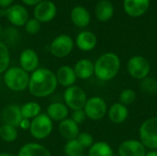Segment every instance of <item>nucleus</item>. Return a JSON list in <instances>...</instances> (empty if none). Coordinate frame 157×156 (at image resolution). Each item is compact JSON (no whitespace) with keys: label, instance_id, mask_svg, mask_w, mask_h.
I'll use <instances>...</instances> for the list:
<instances>
[{"label":"nucleus","instance_id":"nucleus-1","mask_svg":"<svg viewBox=\"0 0 157 156\" xmlns=\"http://www.w3.org/2000/svg\"><path fill=\"white\" fill-rule=\"evenodd\" d=\"M58 82L55 73L44 67H39L29 75V91L36 97H46L51 96L57 88Z\"/></svg>","mask_w":157,"mask_h":156},{"label":"nucleus","instance_id":"nucleus-2","mask_svg":"<svg viewBox=\"0 0 157 156\" xmlns=\"http://www.w3.org/2000/svg\"><path fill=\"white\" fill-rule=\"evenodd\" d=\"M94 75L100 81H110L117 76L121 69V59L114 52H105L94 63Z\"/></svg>","mask_w":157,"mask_h":156},{"label":"nucleus","instance_id":"nucleus-3","mask_svg":"<svg viewBox=\"0 0 157 156\" xmlns=\"http://www.w3.org/2000/svg\"><path fill=\"white\" fill-rule=\"evenodd\" d=\"M29 74L19 66L8 67L3 74V81L5 86L11 91L21 92L29 87Z\"/></svg>","mask_w":157,"mask_h":156},{"label":"nucleus","instance_id":"nucleus-4","mask_svg":"<svg viewBox=\"0 0 157 156\" xmlns=\"http://www.w3.org/2000/svg\"><path fill=\"white\" fill-rule=\"evenodd\" d=\"M53 130V121L46 113H40L30 120L29 132L36 140H44L48 138Z\"/></svg>","mask_w":157,"mask_h":156},{"label":"nucleus","instance_id":"nucleus-5","mask_svg":"<svg viewBox=\"0 0 157 156\" xmlns=\"http://www.w3.org/2000/svg\"><path fill=\"white\" fill-rule=\"evenodd\" d=\"M139 136L145 148L157 150V117L149 118L142 123Z\"/></svg>","mask_w":157,"mask_h":156},{"label":"nucleus","instance_id":"nucleus-6","mask_svg":"<svg viewBox=\"0 0 157 156\" xmlns=\"http://www.w3.org/2000/svg\"><path fill=\"white\" fill-rule=\"evenodd\" d=\"M63 103L72 111L84 109V107L87 101V96L86 91L79 86L74 85L67 87L63 92Z\"/></svg>","mask_w":157,"mask_h":156},{"label":"nucleus","instance_id":"nucleus-7","mask_svg":"<svg viewBox=\"0 0 157 156\" xmlns=\"http://www.w3.org/2000/svg\"><path fill=\"white\" fill-rule=\"evenodd\" d=\"M127 70L129 74L134 79L143 80L149 76L151 64L145 57L135 55L129 59L127 63Z\"/></svg>","mask_w":157,"mask_h":156},{"label":"nucleus","instance_id":"nucleus-8","mask_svg":"<svg viewBox=\"0 0 157 156\" xmlns=\"http://www.w3.org/2000/svg\"><path fill=\"white\" fill-rule=\"evenodd\" d=\"M86 118L91 120H100L108 113V106L106 101L100 97H91L84 107Z\"/></svg>","mask_w":157,"mask_h":156},{"label":"nucleus","instance_id":"nucleus-9","mask_svg":"<svg viewBox=\"0 0 157 156\" xmlns=\"http://www.w3.org/2000/svg\"><path fill=\"white\" fill-rule=\"evenodd\" d=\"M74 46L75 42L71 36L61 34L52 40L50 45V51L56 58H64L72 52Z\"/></svg>","mask_w":157,"mask_h":156},{"label":"nucleus","instance_id":"nucleus-10","mask_svg":"<svg viewBox=\"0 0 157 156\" xmlns=\"http://www.w3.org/2000/svg\"><path fill=\"white\" fill-rule=\"evenodd\" d=\"M33 15L40 23L50 22L57 15V6L51 0H43L34 6Z\"/></svg>","mask_w":157,"mask_h":156},{"label":"nucleus","instance_id":"nucleus-11","mask_svg":"<svg viewBox=\"0 0 157 156\" xmlns=\"http://www.w3.org/2000/svg\"><path fill=\"white\" fill-rule=\"evenodd\" d=\"M6 17L8 21L15 27L25 26L26 22L29 20V16L27 8L19 4H13L11 6L6 8Z\"/></svg>","mask_w":157,"mask_h":156},{"label":"nucleus","instance_id":"nucleus-12","mask_svg":"<svg viewBox=\"0 0 157 156\" xmlns=\"http://www.w3.org/2000/svg\"><path fill=\"white\" fill-rule=\"evenodd\" d=\"M18 62L20 68H22L27 73L31 74L39 68L40 58L35 50L27 48L20 52Z\"/></svg>","mask_w":157,"mask_h":156},{"label":"nucleus","instance_id":"nucleus-13","mask_svg":"<svg viewBox=\"0 0 157 156\" xmlns=\"http://www.w3.org/2000/svg\"><path fill=\"white\" fill-rule=\"evenodd\" d=\"M118 154L120 156H144L146 148L139 140H126L122 142L119 148Z\"/></svg>","mask_w":157,"mask_h":156},{"label":"nucleus","instance_id":"nucleus-14","mask_svg":"<svg viewBox=\"0 0 157 156\" xmlns=\"http://www.w3.org/2000/svg\"><path fill=\"white\" fill-rule=\"evenodd\" d=\"M150 6V0H123V8L127 15L139 17L145 14Z\"/></svg>","mask_w":157,"mask_h":156},{"label":"nucleus","instance_id":"nucleus-15","mask_svg":"<svg viewBox=\"0 0 157 156\" xmlns=\"http://www.w3.org/2000/svg\"><path fill=\"white\" fill-rule=\"evenodd\" d=\"M55 75L58 85L65 88L75 85L77 79L74 68L70 65H62L59 67L55 73Z\"/></svg>","mask_w":157,"mask_h":156},{"label":"nucleus","instance_id":"nucleus-16","mask_svg":"<svg viewBox=\"0 0 157 156\" xmlns=\"http://www.w3.org/2000/svg\"><path fill=\"white\" fill-rule=\"evenodd\" d=\"M22 119L23 118L20 112V106L18 105L10 104L6 106L3 109L2 120L5 124H8L17 128Z\"/></svg>","mask_w":157,"mask_h":156},{"label":"nucleus","instance_id":"nucleus-17","mask_svg":"<svg viewBox=\"0 0 157 156\" xmlns=\"http://www.w3.org/2000/svg\"><path fill=\"white\" fill-rule=\"evenodd\" d=\"M58 131L60 135L66 141L76 139L80 133L79 125L75 123L71 118H67L64 120L59 122Z\"/></svg>","mask_w":157,"mask_h":156},{"label":"nucleus","instance_id":"nucleus-18","mask_svg":"<svg viewBox=\"0 0 157 156\" xmlns=\"http://www.w3.org/2000/svg\"><path fill=\"white\" fill-rule=\"evenodd\" d=\"M69 108L63 102H53L47 107L46 114L52 120L56 122H61L68 118Z\"/></svg>","mask_w":157,"mask_h":156},{"label":"nucleus","instance_id":"nucleus-19","mask_svg":"<svg viewBox=\"0 0 157 156\" xmlns=\"http://www.w3.org/2000/svg\"><path fill=\"white\" fill-rule=\"evenodd\" d=\"M96 35L88 30H84L78 33L75 38V45L82 51H90L97 46Z\"/></svg>","mask_w":157,"mask_h":156},{"label":"nucleus","instance_id":"nucleus-20","mask_svg":"<svg viewBox=\"0 0 157 156\" xmlns=\"http://www.w3.org/2000/svg\"><path fill=\"white\" fill-rule=\"evenodd\" d=\"M77 78L86 80L94 75L95 67L94 63L89 59H80L73 67Z\"/></svg>","mask_w":157,"mask_h":156},{"label":"nucleus","instance_id":"nucleus-21","mask_svg":"<svg viewBox=\"0 0 157 156\" xmlns=\"http://www.w3.org/2000/svg\"><path fill=\"white\" fill-rule=\"evenodd\" d=\"M71 20L77 28H86L89 25L91 17L86 8L81 6H76L71 10Z\"/></svg>","mask_w":157,"mask_h":156},{"label":"nucleus","instance_id":"nucleus-22","mask_svg":"<svg viewBox=\"0 0 157 156\" xmlns=\"http://www.w3.org/2000/svg\"><path fill=\"white\" fill-rule=\"evenodd\" d=\"M17 156H52V154L40 143H29L20 147Z\"/></svg>","mask_w":157,"mask_h":156},{"label":"nucleus","instance_id":"nucleus-23","mask_svg":"<svg viewBox=\"0 0 157 156\" xmlns=\"http://www.w3.org/2000/svg\"><path fill=\"white\" fill-rule=\"evenodd\" d=\"M108 116L111 122L116 124L123 123L129 117L128 108L120 102L114 103L108 109Z\"/></svg>","mask_w":157,"mask_h":156},{"label":"nucleus","instance_id":"nucleus-24","mask_svg":"<svg viewBox=\"0 0 157 156\" xmlns=\"http://www.w3.org/2000/svg\"><path fill=\"white\" fill-rule=\"evenodd\" d=\"M95 14L98 20L107 22L110 20L114 15V6L109 0H100L96 5Z\"/></svg>","mask_w":157,"mask_h":156},{"label":"nucleus","instance_id":"nucleus-25","mask_svg":"<svg viewBox=\"0 0 157 156\" xmlns=\"http://www.w3.org/2000/svg\"><path fill=\"white\" fill-rule=\"evenodd\" d=\"M87 156H114L111 146L106 142H97L88 149Z\"/></svg>","mask_w":157,"mask_h":156},{"label":"nucleus","instance_id":"nucleus-26","mask_svg":"<svg viewBox=\"0 0 157 156\" xmlns=\"http://www.w3.org/2000/svg\"><path fill=\"white\" fill-rule=\"evenodd\" d=\"M20 112L23 119L31 120L41 113V107L38 102L29 101L20 106Z\"/></svg>","mask_w":157,"mask_h":156},{"label":"nucleus","instance_id":"nucleus-27","mask_svg":"<svg viewBox=\"0 0 157 156\" xmlns=\"http://www.w3.org/2000/svg\"><path fill=\"white\" fill-rule=\"evenodd\" d=\"M17 129L14 126L3 123L0 126V138L5 143H14L17 139Z\"/></svg>","mask_w":157,"mask_h":156},{"label":"nucleus","instance_id":"nucleus-28","mask_svg":"<svg viewBox=\"0 0 157 156\" xmlns=\"http://www.w3.org/2000/svg\"><path fill=\"white\" fill-rule=\"evenodd\" d=\"M85 149L76 139L67 141L63 147L65 156H77L84 154Z\"/></svg>","mask_w":157,"mask_h":156},{"label":"nucleus","instance_id":"nucleus-29","mask_svg":"<svg viewBox=\"0 0 157 156\" xmlns=\"http://www.w3.org/2000/svg\"><path fill=\"white\" fill-rule=\"evenodd\" d=\"M10 53L7 45L0 41V74H4L9 67Z\"/></svg>","mask_w":157,"mask_h":156},{"label":"nucleus","instance_id":"nucleus-30","mask_svg":"<svg viewBox=\"0 0 157 156\" xmlns=\"http://www.w3.org/2000/svg\"><path fill=\"white\" fill-rule=\"evenodd\" d=\"M119 100L120 103L124 105V106H130L134 103L136 100V92L133 89L131 88H125L123 89L120 96H119Z\"/></svg>","mask_w":157,"mask_h":156},{"label":"nucleus","instance_id":"nucleus-31","mask_svg":"<svg viewBox=\"0 0 157 156\" xmlns=\"http://www.w3.org/2000/svg\"><path fill=\"white\" fill-rule=\"evenodd\" d=\"M141 88L147 94H155L157 92V80L154 77L147 76L141 80Z\"/></svg>","mask_w":157,"mask_h":156},{"label":"nucleus","instance_id":"nucleus-32","mask_svg":"<svg viewBox=\"0 0 157 156\" xmlns=\"http://www.w3.org/2000/svg\"><path fill=\"white\" fill-rule=\"evenodd\" d=\"M25 30L29 35L37 34L40 29V22L34 17L29 18V20L25 24Z\"/></svg>","mask_w":157,"mask_h":156},{"label":"nucleus","instance_id":"nucleus-33","mask_svg":"<svg viewBox=\"0 0 157 156\" xmlns=\"http://www.w3.org/2000/svg\"><path fill=\"white\" fill-rule=\"evenodd\" d=\"M76 140L79 142V143L83 146L84 149H86V148H88L89 149L94 144V143H95L93 136L90 133L86 132V131L80 132L78 134V136H77Z\"/></svg>","mask_w":157,"mask_h":156},{"label":"nucleus","instance_id":"nucleus-34","mask_svg":"<svg viewBox=\"0 0 157 156\" xmlns=\"http://www.w3.org/2000/svg\"><path fill=\"white\" fill-rule=\"evenodd\" d=\"M71 119L75 122L77 123L78 125L84 123L86 121V120L87 119L86 118V115L84 111V109H78V110H74L71 114Z\"/></svg>","mask_w":157,"mask_h":156},{"label":"nucleus","instance_id":"nucleus-35","mask_svg":"<svg viewBox=\"0 0 157 156\" xmlns=\"http://www.w3.org/2000/svg\"><path fill=\"white\" fill-rule=\"evenodd\" d=\"M18 128H20L21 130L23 131H29V128H30V120H28V119H22L19 125H18Z\"/></svg>","mask_w":157,"mask_h":156},{"label":"nucleus","instance_id":"nucleus-36","mask_svg":"<svg viewBox=\"0 0 157 156\" xmlns=\"http://www.w3.org/2000/svg\"><path fill=\"white\" fill-rule=\"evenodd\" d=\"M14 0H0V8L6 9L13 5Z\"/></svg>","mask_w":157,"mask_h":156},{"label":"nucleus","instance_id":"nucleus-37","mask_svg":"<svg viewBox=\"0 0 157 156\" xmlns=\"http://www.w3.org/2000/svg\"><path fill=\"white\" fill-rule=\"evenodd\" d=\"M23 4L29 6H35L36 5H38L39 3H40L43 0H21Z\"/></svg>","mask_w":157,"mask_h":156},{"label":"nucleus","instance_id":"nucleus-38","mask_svg":"<svg viewBox=\"0 0 157 156\" xmlns=\"http://www.w3.org/2000/svg\"><path fill=\"white\" fill-rule=\"evenodd\" d=\"M144 156H157V151L156 150H151L150 152L146 153Z\"/></svg>","mask_w":157,"mask_h":156},{"label":"nucleus","instance_id":"nucleus-39","mask_svg":"<svg viewBox=\"0 0 157 156\" xmlns=\"http://www.w3.org/2000/svg\"><path fill=\"white\" fill-rule=\"evenodd\" d=\"M0 156H15L10 153H0Z\"/></svg>","mask_w":157,"mask_h":156},{"label":"nucleus","instance_id":"nucleus-40","mask_svg":"<svg viewBox=\"0 0 157 156\" xmlns=\"http://www.w3.org/2000/svg\"><path fill=\"white\" fill-rule=\"evenodd\" d=\"M1 32H2V28H1V24H0V35H1Z\"/></svg>","mask_w":157,"mask_h":156},{"label":"nucleus","instance_id":"nucleus-41","mask_svg":"<svg viewBox=\"0 0 157 156\" xmlns=\"http://www.w3.org/2000/svg\"><path fill=\"white\" fill-rule=\"evenodd\" d=\"M77 156H87V155H85L84 154H80V155H77Z\"/></svg>","mask_w":157,"mask_h":156},{"label":"nucleus","instance_id":"nucleus-42","mask_svg":"<svg viewBox=\"0 0 157 156\" xmlns=\"http://www.w3.org/2000/svg\"><path fill=\"white\" fill-rule=\"evenodd\" d=\"M156 109H157V106H156Z\"/></svg>","mask_w":157,"mask_h":156},{"label":"nucleus","instance_id":"nucleus-43","mask_svg":"<svg viewBox=\"0 0 157 156\" xmlns=\"http://www.w3.org/2000/svg\"><path fill=\"white\" fill-rule=\"evenodd\" d=\"M63 156H65V155H63Z\"/></svg>","mask_w":157,"mask_h":156}]
</instances>
